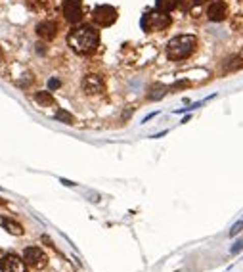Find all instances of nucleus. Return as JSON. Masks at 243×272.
Wrapping results in <instances>:
<instances>
[{
	"label": "nucleus",
	"instance_id": "1",
	"mask_svg": "<svg viewBox=\"0 0 243 272\" xmlns=\"http://www.w3.org/2000/svg\"><path fill=\"white\" fill-rule=\"evenodd\" d=\"M98 42H100V33L92 25H78L67 35V44L77 54H92L98 48Z\"/></svg>",
	"mask_w": 243,
	"mask_h": 272
},
{
	"label": "nucleus",
	"instance_id": "2",
	"mask_svg": "<svg viewBox=\"0 0 243 272\" xmlns=\"http://www.w3.org/2000/svg\"><path fill=\"white\" fill-rule=\"evenodd\" d=\"M196 44L197 39L194 35H178V37L169 40V44H167V58L173 60V62L186 60L196 50Z\"/></svg>",
	"mask_w": 243,
	"mask_h": 272
},
{
	"label": "nucleus",
	"instance_id": "3",
	"mask_svg": "<svg viewBox=\"0 0 243 272\" xmlns=\"http://www.w3.org/2000/svg\"><path fill=\"white\" fill-rule=\"evenodd\" d=\"M140 23L144 31H161V29H167L171 25V16L165 14V12H161V10L146 12Z\"/></svg>",
	"mask_w": 243,
	"mask_h": 272
},
{
	"label": "nucleus",
	"instance_id": "4",
	"mask_svg": "<svg viewBox=\"0 0 243 272\" xmlns=\"http://www.w3.org/2000/svg\"><path fill=\"white\" fill-rule=\"evenodd\" d=\"M92 19L96 25L100 27H110L117 21V10L110 6V4H102V6H96L92 12Z\"/></svg>",
	"mask_w": 243,
	"mask_h": 272
},
{
	"label": "nucleus",
	"instance_id": "5",
	"mask_svg": "<svg viewBox=\"0 0 243 272\" xmlns=\"http://www.w3.org/2000/svg\"><path fill=\"white\" fill-rule=\"evenodd\" d=\"M83 90L90 94V96H94V94H102L103 90H105V83L100 75H96V73H88L85 75V79H83Z\"/></svg>",
	"mask_w": 243,
	"mask_h": 272
},
{
	"label": "nucleus",
	"instance_id": "6",
	"mask_svg": "<svg viewBox=\"0 0 243 272\" xmlns=\"http://www.w3.org/2000/svg\"><path fill=\"white\" fill-rule=\"evenodd\" d=\"M23 261L25 264H29L33 268H42V266H46L48 257L44 255V251L40 248H27L23 253Z\"/></svg>",
	"mask_w": 243,
	"mask_h": 272
},
{
	"label": "nucleus",
	"instance_id": "7",
	"mask_svg": "<svg viewBox=\"0 0 243 272\" xmlns=\"http://www.w3.org/2000/svg\"><path fill=\"white\" fill-rule=\"evenodd\" d=\"M62 10L63 16L69 23H78L83 19V4L78 0H65Z\"/></svg>",
	"mask_w": 243,
	"mask_h": 272
},
{
	"label": "nucleus",
	"instance_id": "8",
	"mask_svg": "<svg viewBox=\"0 0 243 272\" xmlns=\"http://www.w3.org/2000/svg\"><path fill=\"white\" fill-rule=\"evenodd\" d=\"M228 14V6L226 2H222V0H217V2H212L209 10H207V17L211 19V21H222Z\"/></svg>",
	"mask_w": 243,
	"mask_h": 272
},
{
	"label": "nucleus",
	"instance_id": "9",
	"mask_svg": "<svg viewBox=\"0 0 243 272\" xmlns=\"http://www.w3.org/2000/svg\"><path fill=\"white\" fill-rule=\"evenodd\" d=\"M56 33H58V25L54 23V21H40L39 25H37V35H39L40 39L44 40H52L56 37Z\"/></svg>",
	"mask_w": 243,
	"mask_h": 272
},
{
	"label": "nucleus",
	"instance_id": "10",
	"mask_svg": "<svg viewBox=\"0 0 243 272\" xmlns=\"http://www.w3.org/2000/svg\"><path fill=\"white\" fill-rule=\"evenodd\" d=\"M2 226L8 230L10 234H14V236H21L23 234V226L16 221H10V219H2Z\"/></svg>",
	"mask_w": 243,
	"mask_h": 272
},
{
	"label": "nucleus",
	"instance_id": "11",
	"mask_svg": "<svg viewBox=\"0 0 243 272\" xmlns=\"http://www.w3.org/2000/svg\"><path fill=\"white\" fill-rule=\"evenodd\" d=\"M2 270H19V259L16 255H6L2 259Z\"/></svg>",
	"mask_w": 243,
	"mask_h": 272
},
{
	"label": "nucleus",
	"instance_id": "12",
	"mask_svg": "<svg viewBox=\"0 0 243 272\" xmlns=\"http://www.w3.org/2000/svg\"><path fill=\"white\" fill-rule=\"evenodd\" d=\"M35 100L39 102L40 105H44V107H48V105H54L56 104V100L54 96L48 92V90H40V92H37L35 94Z\"/></svg>",
	"mask_w": 243,
	"mask_h": 272
},
{
	"label": "nucleus",
	"instance_id": "13",
	"mask_svg": "<svg viewBox=\"0 0 243 272\" xmlns=\"http://www.w3.org/2000/svg\"><path fill=\"white\" fill-rule=\"evenodd\" d=\"M178 2H180V0H155L157 10H161V12H165V14L176 8V6H178Z\"/></svg>",
	"mask_w": 243,
	"mask_h": 272
},
{
	"label": "nucleus",
	"instance_id": "14",
	"mask_svg": "<svg viewBox=\"0 0 243 272\" xmlns=\"http://www.w3.org/2000/svg\"><path fill=\"white\" fill-rule=\"evenodd\" d=\"M165 87H163V85H153V87H151V90H149V94L148 96L151 98V100H159V98L161 96H165Z\"/></svg>",
	"mask_w": 243,
	"mask_h": 272
},
{
	"label": "nucleus",
	"instance_id": "15",
	"mask_svg": "<svg viewBox=\"0 0 243 272\" xmlns=\"http://www.w3.org/2000/svg\"><path fill=\"white\" fill-rule=\"evenodd\" d=\"M56 119L58 121H62V123H67V125H71V123H73V115H71V113H67L65 112V110H58V112H56Z\"/></svg>",
	"mask_w": 243,
	"mask_h": 272
},
{
	"label": "nucleus",
	"instance_id": "16",
	"mask_svg": "<svg viewBox=\"0 0 243 272\" xmlns=\"http://www.w3.org/2000/svg\"><path fill=\"white\" fill-rule=\"evenodd\" d=\"M241 230H243V219L239 221V223H235L234 226L230 228V236H232V238H235V236L241 232Z\"/></svg>",
	"mask_w": 243,
	"mask_h": 272
},
{
	"label": "nucleus",
	"instance_id": "17",
	"mask_svg": "<svg viewBox=\"0 0 243 272\" xmlns=\"http://www.w3.org/2000/svg\"><path fill=\"white\" fill-rule=\"evenodd\" d=\"M241 249H243V238H241V240H237V241H235V246H232V248H230V253H232V255H237Z\"/></svg>",
	"mask_w": 243,
	"mask_h": 272
},
{
	"label": "nucleus",
	"instance_id": "18",
	"mask_svg": "<svg viewBox=\"0 0 243 272\" xmlns=\"http://www.w3.org/2000/svg\"><path fill=\"white\" fill-rule=\"evenodd\" d=\"M48 87H50V88H58V87H60V80H58V79H52L50 83H48Z\"/></svg>",
	"mask_w": 243,
	"mask_h": 272
},
{
	"label": "nucleus",
	"instance_id": "19",
	"mask_svg": "<svg viewBox=\"0 0 243 272\" xmlns=\"http://www.w3.org/2000/svg\"><path fill=\"white\" fill-rule=\"evenodd\" d=\"M4 60V52H2V48H0V62Z\"/></svg>",
	"mask_w": 243,
	"mask_h": 272
}]
</instances>
